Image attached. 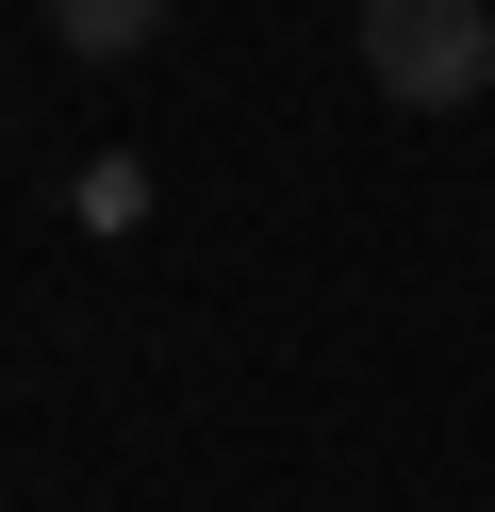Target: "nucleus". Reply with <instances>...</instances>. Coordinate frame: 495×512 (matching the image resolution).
I'll return each instance as SVG.
<instances>
[{
    "label": "nucleus",
    "instance_id": "1",
    "mask_svg": "<svg viewBox=\"0 0 495 512\" xmlns=\"http://www.w3.org/2000/svg\"><path fill=\"white\" fill-rule=\"evenodd\" d=\"M363 83H380L396 116L495 100V0H363Z\"/></svg>",
    "mask_w": 495,
    "mask_h": 512
},
{
    "label": "nucleus",
    "instance_id": "2",
    "mask_svg": "<svg viewBox=\"0 0 495 512\" xmlns=\"http://www.w3.org/2000/svg\"><path fill=\"white\" fill-rule=\"evenodd\" d=\"M50 34L83 50V67H116V50H149V34H165V0H50Z\"/></svg>",
    "mask_w": 495,
    "mask_h": 512
}]
</instances>
